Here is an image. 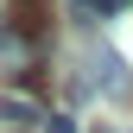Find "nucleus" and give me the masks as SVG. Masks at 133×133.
Segmentation results:
<instances>
[{"label":"nucleus","mask_w":133,"mask_h":133,"mask_svg":"<svg viewBox=\"0 0 133 133\" xmlns=\"http://www.w3.org/2000/svg\"><path fill=\"white\" fill-rule=\"evenodd\" d=\"M89 63H95V76H89V89H95V95H127V82H133V76H127V63L114 57L108 44H89Z\"/></svg>","instance_id":"1"},{"label":"nucleus","mask_w":133,"mask_h":133,"mask_svg":"<svg viewBox=\"0 0 133 133\" xmlns=\"http://www.w3.org/2000/svg\"><path fill=\"white\" fill-rule=\"evenodd\" d=\"M0 121H6V127H44V121H51V108H44V102H32V95H0Z\"/></svg>","instance_id":"2"},{"label":"nucleus","mask_w":133,"mask_h":133,"mask_svg":"<svg viewBox=\"0 0 133 133\" xmlns=\"http://www.w3.org/2000/svg\"><path fill=\"white\" fill-rule=\"evenodd\" d=\"M70 6H76L82 25H102V19H114V13H121V0H70Z\"/></svg>","instance_id":"3"},{"label":"nucleus","mask_w":133,"mask_h":133,"mask_svg":"<svg viewBox=\"0 0 133 133\" xmlns=\"http://www.w3.org/2000/svg\"><path fill=\"white\" fill-rule=\"evenodd\" d=\"M44 133H76V121H70V114H51V121H44Z\"/></svg>","instance_id":"4"},{"label":"nucleus","mask_w":133,"mask_h":133,"mask_svg":"<svg viewBox=\"0 0 133 133\" xmlns=\"http://www.w3.org/2000/svg\"><path fill=\"white\" fill-rule=\"evenodd\" d=\"M89 133H121V127H89Z\"/></svg>","instance_id":"5"},{"label":"nucleus","mask_w":133,"mask_h":133,"mask_svg":"<svg viewBox=\"0 0 133 133\" xmlns=\"http://www.w3.org/2000/svg\"><path fill=\"white\" fill-rule=\"evenodd\" d=\"M121 6H127V0H121Z\"/></svg>","instance_id":"6"}]
</instances>
